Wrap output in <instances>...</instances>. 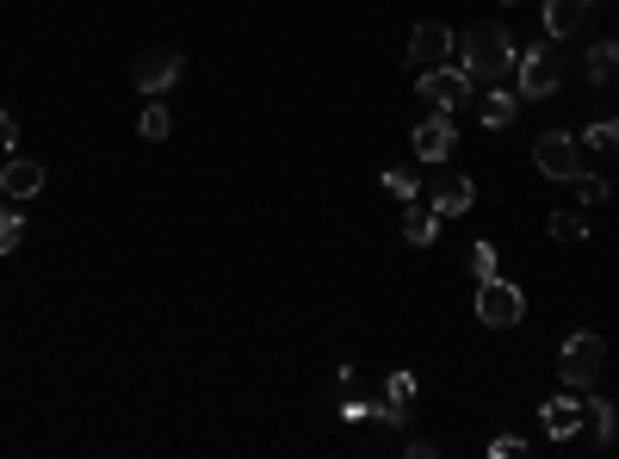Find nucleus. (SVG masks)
Returning a JSON list of instances; mask_svg holds the SVG:
<instances>
[{
  "instance_id": "1",
  "label": "nucleus",
  "mask_w": 619,
  "mask_h": 459,
  "mask_svg": "<svg viewBox=\"0 0 619 459\" xmlns=\"http://www.w3.org/2000/svg\"><path fill=\"white\" fill-rule=\"evenodd\" d=\"M514 63H521V44H514L508 25H478V32L464 38V75H471V87H502Z\"/></svg>"
},
{
  "instance_id": "2",
  "label": "nucleus",
  "mask_w": 619,
  "mask_h": 459,
  "mask_svg": "<svg viewBox=\"0 0 619 459\" xmlns=\"http://www.w3.org/2000/svg\"><path fill=\"white\" fill-rule=\"evenodd\" d=\"M564 385H570V392H588V385L601 379V366H607V342L595 330H576L570 342H564Z\"/></svg>"
},
{
  "instance_id": "3",
  "label": "nucleus",
  "mask_w": 619,
  "mask_h": 459,
  "mask_svg": "<svg viewBox=\"0 0 619 459\" xmlns=\"http://www.w3.org/2000/svg\"><path fill=\"white\" fill-rule=\"evenodd\" d=\"M416 94H421V106H428V112H459V106H471V75H464V69H452V63L421 69V75H416Z\"/></svg>"
},
{
  "instance_id": "4",
  "label": "nucleus",
  "mask_w": 619,
  "mask_h": 459,
  "mask_svg": "<svg viewBox=\"0 0 619 459\" xmlns=\"http://www.w3.org/2000/svg\"><path fill=\"white\" fill-rule=\"evenodd\" d=\"M478 317L490 323V330H514V323L526 317V292L508 285L502 273H490V280H478Z\"/></svg>"
},
{
  "instance_id": "5",
  "label": "nucleus",
  "mask_w": 619,
  "mask_h": 459,
  "mask_svg": "<svg viewBox=\"0 0 619 459\" xmlns=\"http://www.w3.org/2000/svg\"><path fill=\"white\" fill-rule=\"evenodd\" d=\"M514 81H521V94H526V100L557 94V81H564L557 44H533V50H521V63H514Z\"/></svg>"
},
{
  "instance_id": "6",
  "label": "nucleus",
  "mask_w": 619,
  "mask_h": 459,
  "mask_svg": "<svg viewBox=\"0 0 619 459\" xmlns=\"http://www.w3.org/2000/svg\"><path fill=\"white\" fill-rule=\"evenodd\" d=\"M533 168H539L545 180H576L583 175V143L564 137V131H545V137L533 143Z\"/></svg>"
},
{
  "instance_id": "7",
  "label": "nucleus",
  "mask_w": 619,
  "mask_h": 459,
  "mask_svg": "<svg viewBox=\"0 0 619 459\" xmlns=\"http://www.w3.org/2000/svg\"><path fill=\"white\" fill-rule=\"evenodd\" d=\"M180 75H186V50H174V44L168 50H143L137 69H130V81H137L143 94H168Z\"/></svg>"
},
{
  "instance_id": "8",
  "label": "nucleus",
  "mask_w": 619,
  "mask_h": 459,
  "mask_svg": "<svg viewBox=\"0 0 619 459\" xmlns=\"http://www.w3.org/2000/svg\"><path fill=\"white\" fill-rule=\"evenodd\" d=\"M452 50H459L452 25L428 19V25H416V32H409V69H440V63H452Z\"/></svg>"
},
{
  "instance_id": "9",
  "label": "nucleus",
  "mask_w": 619,
  "mask_h": 459,
  "mask_svg": "<svg viewBox=\"0 0 619 459\" xmlns=\"http://www.w3.org/2000/svg\"><path fill=\"white\" fill-rule=\"evenodd\" d=\"M452 143H459V118H452V112H433V118L416 125V156L421 161H447Z\"/></svg>"
},
{
  "instance_id": "10",
  "label": "nucleus",
  "mask_w": 619,
  "mask_h": 459,
  "mask_svg": "<svg viewBox=\"0 0 619 459\" xmlns=\"http://www.w3.org/2000/svg\"><path fill=\"white\" fill-rule=\"evenodd\" d=\"M44 161H31V156H7V168H0V192L7 199H38L44 192Z\"/></svg>"
},
{
  "instance_id": "11",
  "label": "nucleus",
  "mask_w": 619,
  "mask_h": 459,
  "mask_svg": "<svg viewBox=\"0 0 619 459\" xmlns=\"http://www.w3.org/2000/svg\"><path fill=\"white\" fill-rule=\"evenodd\" d=\"M428 199H433V211H440V218H459V211L478 206V187H471V175H440Z\"/></svg>"
},
{
  "instance_id": "12",
  "label": "nucleus",
  "mask_w": 619,
  "mask_h": 459,
  "mask_svg": "<svg viewBox=\"0 0 619 459\" xmlns=\"http://www.w3.org/2000/svg\"><path fill=\"white\" fill-rule=\"evenodd\" d=\"M545 435L552 441H570L576 428H583V404H576V392H557V397H545Z\"/></svg>"
},
{
  "instance_id": "13",
  "label": "nucleus",
  "mask_w": 619,
  "mask_h": 459,
  "mask_svg": "<svg viewBox=\"0 0 619 459\" xmlns=\"http://www.w3.org/2000/svg\"><path fill=\"white\" fill-rule=\"evenodd\" d=\"M402 237H409V249H428V242L440 237V211H433V199L428 206L409 199V211H402Z\"/></svg>"
},
{
  "instance_id": "14",
  "label": "nucleus",
  "mask_w": 619,
  "mask_h": 459,
  "mask_svg": "<svg viewBox=\"0 0 619 459\" xmlns=\"http://www.w3.org/2000/svg\"><path fill=\"white\" fill-rule=\"evenodd\" d=\"M588 7H595V0H545V32H552V38H570V32H583Z\"/></svg>"
},
{
  "instance_id": "15",
  "label": "nucleus",
  "mask_w": 619,
  "mask_h": 459,
  "mask_svg": "<svg viewBox=\"0 0 619 459\" xmlns=\"http://www.w3.org/2000/svg\"><path fill=\"white\" fill-rule=\"evenodd\" d=\"M514 118H521V100H514V94H502V87H495V94L483 100V125H490V131H508Z\"/></svg>"
},
{
  "instance_id": "16",
  "label": "nucleus",
  "mask_w": 619,
  "mask_h": 459,
  "mask_svg": "<svg viewBox=\"0 0 619 459\" xmlns=\"http://www.w3.org/2000/svg\"><path fill=\"white\" fill-rule=\"evenodd\" d=\"M619 75V38H607V44L588 50V81H613Z\"/></svg>"
},
{
  "instance_id": "17",
  "label": "nucleus",
  "mask_w": 619,
  "mask_h": 459,
  "mask_svg": "<svg viewBox=\"0 0 619 459\" xmlns=\"http://www.w3.org/2000/svg\"><path fill=\"white\" fill-rule=\"evenodd\" d=\"M137 131H143V137H149V143H161V137H168V131H174L168 106H161V100H149V106L137 112Z\"/></svg>"
},
{
  "instance_id": "18",
  "label": "nucleus",
  "mask_w": 619,
  "mask_h": 459,
  "mask_svg": "<svg viewBox=\"0 0 619 459\" xmlns=\"http://www.w3.org/2000/svg\"><path fill=\"white\" fill-rule=\"evenodd\" d=\"M576 143H583V149H619V118H595Z\"/></svg>"
},
{
  "instance_id": "19",
  "label": "nucleus",
  "mask_w": 619,
  "mask_h": 459,
  "mask_svg": "<svg viewBox=\"0 0 619 459\" xmlns=\"http://www.w3.org/2000/svg\"><path fill=\"white\" fill-rule=\"evenodd\" d=\"M583 416L595 423V441H601V447L613 441V428H619V423H613V404H601V397H595V404H583Z\"/></svg>"
},
{
  "instance_id": "20",
  "label": "nucleus",
  "mask_w": 619,
  "mask_h": 459,
  "mask_svg": "<svg viewBox=\"0 0 619 459\" xmlns=\"http://www.w3.org/2000/svg\"><path fill=\"white\" fill-rule=\"evenodd\" d=\"M552 237H557V242H583V237H588L583 211H552Z\"/></svg>"
},
{
  "instance_id": "21",
  "label": "nucleus",
  "mask_w": 619,
  "mask_h": 459,
  "mask_svg": "<svg viewBox=\"0 0 619 459\" xmlns=\"http://www.w3.org/2000/svg\"><path fill=\"white\" fill-rule=\"evenodd\" d=\"M19 237H25V218H19L13 206H0V254H13Z\"/></svg>"
},
{
  "instance_id": "22",
  "label": "nucleus",
  "mask_w": 619,
  "mask_h": 459,
  "mask_svg": "<svg viewBox=\"0 0 619 459\" xmlns=\"http://www.w3.org/2000/svg\"><path fill=\"white\" fill-rule=\"evenodd\" d=\"M570 187H576V206H607V180L601 175H576Z\"/></svg>"
},
{
  "instance_id": "23",
  "label": "nucleus",
  "mask_w": 619,
  "mask_h": 459,
  "mask_svg": "<svg viewBox=\"0 0 619 459\" xmlns=\"http://www.w3.org/2000/svg\"><path fill=\"white\" fill-rule=\"evenodd\" d=\"M464 268L478 273V280H490V273H495V249H490V242H471V249H464Z\"/></svg>"
},
{
  "instance_id": "24",
  "label": "nucleus",
  "mask_w": 619,
  "mask_h": 459,
  "mask_svg": "<svg viewBox=\"0 0 619 459\" xmlns=\"http://www.w3.org/2000/svg\"><path fill=\"white\" fill-rule=\"evenodd\" d=\"M385 192H397L402 206H409V199H421V187H416V175H402V168H385Z\"/></svg>"
},
{
  "instance_id": "25",
  "label": "nucleus",
  "mask_w": 619,
  "mask_h": 459,
  "mask_svg": "<svg viewBox=\"0 0 619 459\" xmlns=\"http://www.w3.org/2000/svg\"><path fill=\"white\" fill-rule=\"evenodd\" d=\"M13 143H19V118L0 106V156H13Z\"/></svg>"
},
{
  "instance_id": "26",
  "label": "nucleus",
  "mask_w": 619,
  "mask_h": 459,
  "mask_svg": "<svg viewBox=\"0 0 619 459\" xmlns=\"http://www.w3.org/2000/svg\"><path fill=\"white\" fill-rule=\"evenodd\" d=\"M490 453H495V459H521V453H526V441H521V435H495Z\"/></svg>"
}]
</instances>
